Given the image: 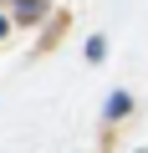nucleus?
Returning a JSON list of instances; mask_svg holds the SVG:
<instances>
[{
    "instance_id": "1",
    "label": "nucleus",
    "mask_w": 148,
    "mask_h": 153,
    "mask_svg": "<svg viewBox=\"0 0 148 153\" xmlns=\"http://www.w3.org/2000/svg\"><path fill=\"white\" fill-rule=\"evenodd\" d=\"M128 107H133V102H128V92H112V102H107V117H128Z\"/></svg>"
},
{
    "instance_id": "2",
    "label": "nucleus",
    "mask_w": 148,
    "mask_h": 153,
    "mask_svg": "<svg viewBox=\"0 0 148 153\" xmlns=\"http://www.w3.org/2000/svg\"><path fill=\"white\" fill-rule=\"evenodd\" d=\"M16 5H21V16H16V21H36V16H41V5H36V0H16Z\"/></svg>"
},
{
    "instance_id": "3",
    "label": "nucleus",
    "mask_w": 148,
    "mask_h": 153,
    "mask_svg": "<svg viewBox=\"0 0 148 153\" xmlns=\"http://www.w3.org/2000/svg\"><path fill=\"white\" fill-rule=\"evenodd\" d=\"M102 51H107V41H102V36H92V41H87V61H102Z\"/></svg>"
},
{
    "instance_id": "4",
    "label": "nucleus",
    "mask_w": 148,
    "mask_h": 153,
    "mask_svg": "<svg viewBox=\"0 0 148 153\" xmlns=\"http://www.w3.org/2000/svg\"><path fill=\"white\" fill-rule=\"evenodd\" d=\"M5 31H10V21H5V16H0V36H5Z\"/></svg>"
}]
</instances>
